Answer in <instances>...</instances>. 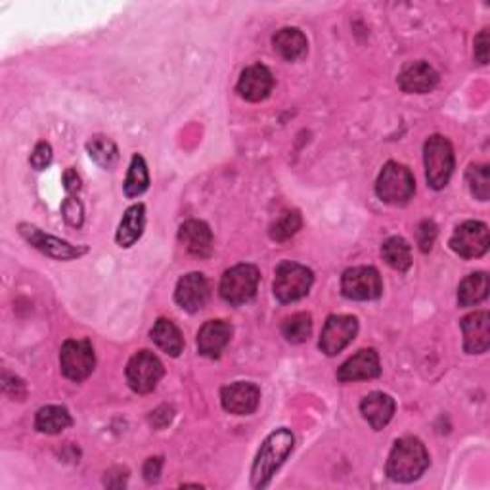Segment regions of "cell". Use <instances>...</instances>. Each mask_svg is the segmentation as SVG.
Wrapping results in <instances>:
<instances>
[{
	"instance_id": "1",
	"label": "cell",
	"mask_w": 490,
	"mask_h": 490,
	"mask_svg": "<svg viewBox=\"0 0 490 490\" xmlns=\"http://www.w3.org/2000/svg\"><path fill=\"white\" fill-rule=\"evenodd\" d=\"M295 446V436L289 429H276L270 433L265 443L260 445L257 458L251 467V486L267 488L276 471L282 467Z\"/></svg>"
},
{
	"instance_id": "2",
	"label": "cell",
	"mask_w": 490,
	"mask_h": 490,
	"mask_svg": "<svg viewBox=\"0 0 490 490\" xmlns=\"http://www.w3.org/2000/svg\"><path fill=\"white\" fill-rule=\"evenodd\" d=\"M429 467V454L424 443L414 436L398 439L389 454L387 475L397 483H412L426 474Z\"/></svg>"
},
{
	"instance_id": "3",
	"label": "cell",
	"mask_w": 490,
	"mask_h": 490,
	"mask_svg": "<svg viewBox=\"0 0 490 490\" xmlns=\"http://www.w3.org/2000/svg\"><path fill=\"white\" fill-rule=\"evenodd\" d=\"M414 191L416 181L410 169L395 162L383 165L376 182V194L383 203L405 205L412 200Z\"/></svg>"
},
{
	"instance_id": "4",
	"label": "cell",
	"mask_w": 490,
	"mask_h": 490,
	"mask_svg": "<svg viewBox=\"0 0 490 490\" xmlns=\"http://www.w3.org/2000/svg\"><path fill=\"white\" fill-rule=\"evenodd\" d=\"M424 162L427 184L433 190H443L454 172V150L448 138L441 134L429 136L424 146Z\"/></svg>"
},
{
	"instance_id": "5",
	"label": "cell",
	"mask_w": 490,
	"mask_h": 490,
	"mask_svg": "<svg viewBox=\"0 0 490 490\" xmlns=\"http://www.w3.org/2000/svg\"><path fill=\"white\" fill-rule=\"evenodd\" d=\"M314 282V274L310 269L297 265V262L286 260L279 262L274 276V295L282 303H295L309 295Z\"/></svg>"
},
{
	"instance_id": "6",
	"label": "cell",
	"mask_w": 490,
	"mask_h": 490,
	"mask_svg": "<svg viewBox=\"0 0 490 490\" xmlns=\"http://www.w3.org/2000/svg\"><path fill=\"white\" fill-rule=\"evenodd\" d=\"M260 274L253 265H236L230 270H226L220 279V297L232 305L240 307L250 303L257 295Z\"/></svg>"
},
{
	"instance_id": "7",
	"label": "cell",
	"mask_w": 490,
	"mask_h": 490,
	"mask_svg": "<svg viewBox=\"0 0 490 490\" xmlns=\"http://www.w3.org/2000/svg\"><path fill=\"white\" fill-rule=\"evenodd\" d=\"M60 366L67 379L84 381L94 372L96 357L89 339H67L60 351Z\"/></svg>"
},
{
	"instance_id": "8",
	"label": "cell",
	"mask_w": 490,
	"mask_h": 490,
	"mask_svg": "<svg viewBox=\"0 0 490 490\" xmlns=\"http://www.w3.org/2000/svg\"><path fill=\"white\" fill-rule=\"evenodd\" d=\"M165 370L162 360L152 351L136 353L127 364V383L129 387L138 395L152 393L157 383L162 381Z\"/></svg>"
},
{
	"instance_id": "9",
	"label": "cell",
	"mask_w": 490,
	"mask_h": 490,
	"mask_svg": "<svg viewBox=\"0 0 490 490\" xmlns=\"http://www.w3.org/2000/svg\"><path fill=\"white\" fill-rule=\"evenodd\" d=\"M341 291L347 299L374 301L383 293L381 276L374 267L347 269L341 276Z\"/></svg>"
},
{
	"instance_id": "10",
	"label": "cell",
	"mask_w": 490,
	"mask_h": 490,
	"mask_svg": "<svg viewBox=\"0 0 490 490\" xmlns=\"http://www.w3.org/2000/svg\"><path fill=\"white\" fill-rule=\"evenodd\" d=\"M358 334V320L347 314H334L324 324L322 336L318 341L320 351L326 357H336L343 348L351 343Z\"/></svg>"
},
{
	"instance_id": "11",
	"label": "cell",
	"mask_w": 490,
	"mask_h": 490,
	"mask_svg": "<svg viewBox=\"0 0 490 490\" xmlns=\"http://www.w3.org/2000/svg\"><path fill=\"white\" fill-rule=\"evenodd\" d=\"M488 226L479 220H467L450 238L452 251L464 259H477L488 251Z\"/></svg>"
},
{
	"instance_id": "12",
	"label": "cell",
	"mask_w": 490,
	"mask_h": 490,
	"mask_svg": "<svg viewBox=\"0 0 490 490\" xmlns=\"http://www.w3.org/2000/svg\"><path fill=\"white\" fill-rule=\"evenodd\" d=\"M20 234L25 238V241L29 245H33L34 250H39L41 253L56 259V260H72V259H79L83 257L86 251V248H77V245H72L67 243L60 238H54L50 234H44L41 229H37V226L33 224H27V222H22L20 226Z\"/></svg>"
},
{
	"instance_id": "13",
	"label": "cell",
	"mask_w": 490,
	"mask_h": 490,
	"mask_svg": "<svg viewBox=\"0 0 490 490\" xmlns=\"http://www.w3.org/2000/svg\"><path fill=\"white\" fill-rule=\"evenodd\" d=\"M260 400V391L257 385L248 381H238L226 385L220 391L222 408L236 416H250L257 410Z\"/></svg>"
},
{
	"instance_id": "14",
	"label": "cell",
	"mask_w": 490,
	"mask_h": 490,
	"mask_svg": "<svg viewBox=\"0 0 490 490\" xmlns=\"http://www.w3.org/2000/svg\"><path fill=\"white\" fill-rule=\"evenodd\" d=\"M274 89V77L267 65H250L243 69L238 81V93L248 102H262L270 96Z\"/></svg>"
},
{
	"instance_id": "15",
	"label": "cell",
	"mask_w": 490,
	"mask_h": 490,
	"mask_svg": "<svg viewBox=\"0 0 490 490\" xmlns=\"http://www.w3.org/2000/svg\"><path fill=\"white\" fill-rule=\"evenodd\" d=\"M209 282L201 272H190L182 276L174 291V299L181 305V309L188 312H198L209 301Z\"/></svg>"
},
{
	"instance_id": "16",
	"label": "cell",
	"mask_w": 490,
	"mask_h": 490,
	"mask_svg": "<svg viewBox=\"0 0 490 490\" xmlns=\"http://www.w3.org/2000/svg\"><path fill=\"white\" fill-rule=\"evenodd\" d=\"M439 84V74L427 62H410L398 74V86L408 94H426Z\"/></svg>"
},
{
	"instance_id": "17",
	"label": "cell",
	"mask_w": 490,
	"mask_h": 490,
	"mask_svg": "<svg viewBox=\"0 0 490 490\" xmlns=\"http://www.w3.org/2000/svg\"><path fill=\"white\" fill-rule=\"evenodd\" d=\"M381 374L379 355L376 348H362L355 357L348 358L341 364L338 370V379L343 383L362 381V379H374Z\"/></svg>"
},
{
	"instance_id": "18",
	"label": "cell",
	"mask_w": 490,
	"mask_h": 490,
	"mask_svg": "<svg viewBox=\"0 0 490 490\" xmlns=\"http://www.w3.org/2000/svg\"><path fill=\"white\" fill-rule=\"evenodd\" d=\"M464 348L469 355H483L490 345V318L486 310L467 314L462 320Z\"/></svg>"
},
{
	"instance_id": "19",
	"label": "cell",
	"mask_w": 490,
	"mask_h": 490,
	"mask_svg": "<svg viewBox=\"0 0 490 490\" xmlns=\"http://www.w3.org/2000/svg\"><path fill=\"white\" fill-rule=\"evenodd\" d=\"M232 326L226 320H209L198 331V351L207 358H219L232 339Z\"/></svg>"
},
{
	"instance_id": "20",
	"label": "cell",
	"mask_w": 490,
	"mask_h": 490,
	"mask_svg": "<svg viewBox=\"0 0 490 490\" xmlns=\"http://www.w3.org/2000/svg\"><path fill=\"white\" fill-rule=\"evenodd\" d=\"M179 240L194 257L205 259L213 253V232L203 220H186L179 230Z\"/></svg>"
},
{
	"instance_id": "21",
	"label": "cell",
	"mask_w": 490,
	"mask_h": 490,
	"mask_svg": "<svg viewBox=\"0 0 490 490\" xmlns=\"http://www.w3.org/2000/svg\"><path fill=\"white\" fill-rule=\"evenodd\" d=\"M360 412L372 429L381 431L395 416V400L389 395L374 391L362 398Z\"/></svg>"
},
{
	"instance_id": "22",
	"label": "cell",
	"mask_w": 490,
	"mask_h": 490,
	"mask_svg": "<svg viewBox=\"0 0 490 490\" xmlns=\"http://www.w3.org/2000/svg\"><path fill=\"white\" fill-rule=\"evenodd\" d=\"M272 44L278 54L288 62L303 58L309 50V41L305 37V33L297 27H284L276 31V34L272 37Z\"/></svg>"
},
{
	"instance_id": "23",
	"label": "cell",
	"mask_w": 490,
	"mask_h": 490,
	"mask_svg": "<svg viewBox=\"0 0 490 490\" xmlns=\"http://www.w3.org/2000/svg\"><path fill=\"white\" fill-rule=\"evenodd\" d=\"M146 226V207L142 203L132 205L127 209V213L122 215V220L117 230V243L121 248H132V245L140 240Z\"/></svg>"
},
{
	"instance_id": "24",
	"label": "cell",
	"mask_w": 490,
	"mask_h": 490,
	"mask_svg": "<svg viewBox=\"0 0 490 490\" xmlns=\"http://www.w3.org/2000/svg\"><path fill=\"white\" fill-rule=\"evenodd\" d=\"M150 336H152V341L169 357H179L182 353L184 338L181 334V329L174 326L171 320H167V318L157 320L150 331Z\"/></svg>"
},
{
	"instance_id": "25",
	"label": "cell",
	"mask_w": 490,
	"mask_h": 490,
	"mask_svg": "<svg viewBox=\"0 0 490 490\" xmlns=\"http://www.w3.org/2000/svg\"><path fill=\"white\" fill-rule=\"evenodd\" d=\"M381 257L387 265L398 272H407L412 267V250L405 238L393 236L381 245Z\"/></svg>"
},
{
	"instance_id": "26",
	"label": "cell",
	"mask_w": 490,
	"mask_h": 490,
	"mask_svg": "<svg viewBox=\"0 0 490 490\" xmlns=\"http://www.w3.org/2000/svg\"><path fill=\"white\" fill-rule=\"evenodd\" d=\"M72 416L62 407H44L37 412V417H34V427L46 435H58L72 427Z\"/></svg>"
},
{
	"instance_id": "27",
	"label": "cell",
	"mask_w": 490,
	"mask_h": 490,
	"mask_svg": "<svg viewBox=\"0 0 490 490\" xmlns=\"http://www.w3.org/2000/svg\"><path fill=\"white\" fill-rule=\"evenodd\" d=\"M488 295V276L486 272L469 274L458 288L460 307H475L483 303Z\"/></svg>"
},
{
	"instance_id": "28",
	"label": "cell",
	"mask_w": 490,
	"mask_h": 490,
	"mask_svg": "<svg viewBox=\"0 0 490 490\" xmlns=\"http://www.w3.org/2000/svg\"><path fill=\"white\" fill-rule=\"evenodd\" d=\"M150 186V174H148V165L144 162L142 155H134L131 167H129V174L125 181V196L127 198H138L142 196L144 191Z\"/></svg>"
},
{
	"instance_id": "29",
	"label": "cell",
	"mask_w": 490,
	"mask_h": 490,
	"mask_svg": "<svg viewBox=\"0 0 490 490\" xmlns=\"http://www.w3.org/2000/svg\"><path fill=\"white\" fill-rule=\"evenodd\" d=\"M312 334V317L309 312H297L282 322V336L291 345L305 343Z\"/></svg>"
},
{
	"instance_id": "30",
	"label": "cell",
	"mask_w": 490,
	"mask_h": 490,
	"mask_svg": "<svg viewBox=\"0 0 490 490\" xmlns=\"http://www.w3.org/2000/svg\"><path fill=\"white\" fill-rule=\"evenodd\" d=\"M89 155L102 167V169H113L119 160V150L113 140L106 136H94L89 144H86Z\"/></svg>"
},
{
	"instance_id": "31",
	"label": "cell",
	"mask_w": 490,
	"mask_h": 490,
	"mask_svg": "<svg viewBox=\"0 0 490 490\" xmlns=\"http://www.w3.org/2000/svg\"><path fill=\"white\" fill-rule=\"evenodd\" d=\"M301 215L299 211H288L279 219H276L270 226V238L274 241H288L289 238H293L297 232L301 230Z\"/></svg>"
},
{
	"instance_id": "32",
	"label": "cell",
	"mask_w": 490,
	"mask_h": 490,
	"mask_svg": "<svg viewBox=\"0 0 490 490\" xmlns=\"http://www.w3.org/2000/svg\"><path fill=\"white\" fill-rule=\"evenodd\" d=\"M467 184L471 194L479 201H486L490 196V171L488 165H471L467 169Z\"/></svg>"
},
{
	"instance_id": "33",
	"label": "cell",
	"mask_w": 490,
	"mask_h": 490,
	"mask_svg": "<svg viewBox=\"0 0 490 490\" xmlns=\"http://www.w3.org/2000/svg\"><path fill=\"white\" fill-rule=\"evenodd\" d=\"M62 215L65 219V222L69 226H74V229H81L83 220H84V211L83 205L75 196H67L62 203Z\"/></svg>"
},
{
	"instance_id": "34",
	"label": "cell",
	"mask_w": 490,
	"mask_h": 490,
	"mask_svg": "<svg viewBox=\"0 0 490 490\" xmlns=\"http://www.w3.org/2000/svg\"><path fill=\"white\" fill-rule=\"evenodd\" d=\"M435 240H436V226L433 220H424L417 226V243H419V250H422L424 253L433 250Z\"/></svg>"
},
{
	"instance_id": "35",
	"label": "cell",
	"mask_w": 490,
	"mask_h": 490,
	"mask_svg": "<svg viewBox=\"0 0 490 490\" xmlns=\"http://www.w3.org/2000/svg\"><path fill=\"white\" fill-rule=\"evenodd\" d=\"M29 163L33 169L37 171H44L50 163H52V148L48 142H39L37 146H34L31 157H29Z\"/></svg>"
},
{
	"instance_id": "36",
	"label": "cell",
	"mask_w": 490,
	"mask_h": 490,
	"mask_svg": "<svg viewBox=\"0 0 490 490\" xmlns=\"http://www.w3.org/2000/svg\"><path fill=\"white\" fill-rule=\"evenodd\" d=\"M3 389L14 400H24L25 397V383L20 377L10 376L8 372L3 374Z\"/></svg>"
},
{
	"instance_id": "37",
	"label": "cell",
	"mask_w": 490,
	"mask_h": 490,
	"mask_svg": "<svg viewBox=\"0 0 490 490\" xmlns=\"http://www.w3.org/2000/svg\"><path fill=\"white\" fill-rule=\"evenodd\" d=\"M162 469H163V458L155 456V458L146 460V464H144V479L148 483H155L162 475Z\"/></svg>"
},
{
	"instance_id": "38",
	"label": "cell",
	"mask_w": 490,
	"mask_h": 490,
	"mask_svg": "<svg viewBox=\"0 0 490 490\" xmlns=\"http://www.w3.org/2000/svg\"><path fill=\"white\" fill-rule=\"evenodd\" d=\"M475 60L479 64H488V29H483L475 37Z\"/></svg>"
},
{
	"instance_id": "39",
	"label": "cell",
	"mask_w": 490,
	"mask_h": 490,
	"mask_svg": "<svg viewBox=\"0 0 490 490\" xmlns=\"http://www.w3.org/2000/svg\"><path fill=\"white\" fill-rule=\"evenodd\" d=\"M64 188L69 196H77L81 191V177L74 171V169H67L64 172Z\"/></svg>"
}]
</instances>
